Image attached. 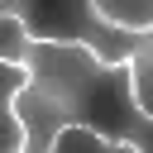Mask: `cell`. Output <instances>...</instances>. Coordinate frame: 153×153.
Wrapping results in <instances>:
<instances>
[{"instance_id":"obj_2","label":"cell","mask_w":153,"mask_h":153,"mask_svg":"<svg viewBox=\"0 0 153 153\" xmlns=\"http://www.w3.org/2000/svg\"><path fill=\"white\" fill-rule=\"evenodd\" d=\"M0 14H14L29 24L33 38L57 43H86L105 62H129L139 29H115L96 14V0H0Z\"/></svg>"},{"instance_id":"obj_1","label":"cell","mask_w":153,"mask_h":153,"mask_svg":"<svg viewBox=\"0 0 153 153\" xmlns=\"http://www.w3.org/2000/svg\"><path fill=\"white\" fill-rule=\"evenodd\" d=\"M0 115L10 153H53L62 129H86L100 148L153 153V115L134 100V67L105 62L86 43L29 33L19 62H0Z\"/></svg>"},{"instance_id":"obj_3","label":"cell","mask_w":153,"mask_h":153,"mask_svg":"<svg viewBox=\"0 0 153 153\" xmlns=\"http://www.w3.org/2000/svg\"><path fill=\"white\" fill-rule=\"evenodd\" d=\"M96 14L115 29H153V0H96Z\"/></svg>"},{"instance_id":"obj_4","label":"cell","mask_w":153,"mask_h":153,"mask_svg":"<svg viewBox=\"0 0 153 153\" xmlns=\"http://www.w3.org/2000/svg\"><path fill=\"white\" fill-rule=\"evenodd\" d=\"M134 100L153 115V29H139V43H134Z\"/></svg>"}]
</instances>
